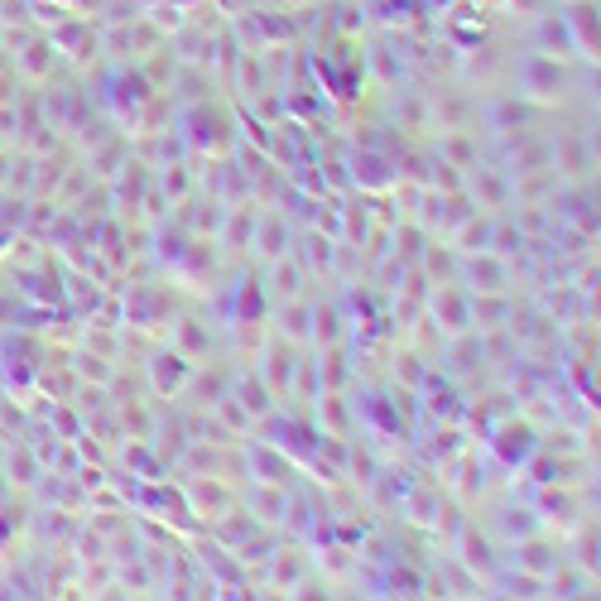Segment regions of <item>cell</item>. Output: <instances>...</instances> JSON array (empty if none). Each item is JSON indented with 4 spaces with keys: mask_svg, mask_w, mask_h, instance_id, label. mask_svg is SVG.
<instances>
[{
    "mask_svg": "<svg viewBox=\"0 0 601 601\" xmlns=\"http://www.w3.org/2000/svg\"><path fill=\"white\" fill-rule=\"evenodd\" d=\"M371 63H375V73H381L385 82H399V73H404V58H399L395 49H375Z\"/></svg>",
    "mask_w": 601,
    "mask_h": 601,
    "instance_id": "51",
    "label": "cell"
},
{
    "mask_svg": "<svg viewBox=\"0 0 601 601\" xmlns=\"http://www.w3.org/2000/svg\"><path fill=\"white\" fill-rule=\"evenodd\" d=\"M250 471H256L260 481H270V486H289V477H293V467H289V457H279L274 447H250Z\"/></svg>",
    "mask_w": 601,
    "mask_h": 601,
    "instance_id": "20",
    "label": "cell"
},
{
    "mask_svg": "<svg viewBox=\"0 0 601 601\" xmlns=\"http://www.w3.org/2000/svg\"><path fill=\"white\" fill-rule=\"evenodd\" d=\"M539 44L549 49V58H572V53H578L563 15H539Z\"/></svg>",
    "mask_w": 601,
    "mask_h": 601,
    "instance_id": "21",
    "label": "cell"
},
{
    "mask_svg": "<svg viewBox=\"0 0 601 601\" xmlns=\"http://www.w3.org/2000/svg\"><path fill=\"white\" fill-rule=\"evenodd\" d=\"M10 491H15V486H10V477H5V471H0V506H5V500H10Z\"/></svg>",
    "mask_w": 601,
    "mask_h": 601,
    "instance_id": "61",
    "label": "cell"
},
{
    "mask_svg": "<svg viewBox=\"0 0 601 601\" xmlns=\"http://www.w3.org/2000/svg\"><path fill=\"white\" fill-rule=\"evenodd\" d=\"M313 342H323V346H337L342 342V313L332 309V303L313 309Z\"/></svg>",
    "mask_w": 601,
    "mask_h": 601,
    "instance_id": "39",
    "label": "cell"
},
{
    "mask_svg": "<svg viewBox=\"0 0 601 601\" xmlns=\"http://www.w3.org/2000/svg\"><path fill=\"white\" fill-rule=\"evenodd\" d=\"M323 563H327V572H352V553H346V549H327Z\"/></svg>",
    "mask_w": 601,
    "mask_h": 601,
    "instance_id": "60",
    "label": "cell"
},
{
    "mask_svg": "<svg viewBox=\"0 0 601 601\" xmlns=\"http://www.w3.org/2000/svg\"><path fill=\"white\" fill-rule=\"evenodd\" d=\"M366 231H371V212H366V198H361V202L346 207V241L361 246V241H366Z\"/></svg>",
    "mask_w": 601,
    "mask_h": 601,
    "instance_id": "49",
    "label": "cell"
},
{
    "mask_svg": "<svg viewBox=\"0 0 601 601\" xmlns=\"http://www.w3.org/2000/svg\"><path fill=\"white\" fill-rule=\"evenodd\" d=\"M116 193H111V202L116 207H130V217H135V207L139 198H145V188H149V164L145 159H125L121 169H116Z\"/></svg>",
    "mask_w": 601,
    "mask_h": 601,
    "instance_id": "8",
    "label": "cell"
},
{
    "mask_svg": "<svg viewBox=\"0 0 601 601\" xmlns=\"http://www.w3.org/2000/svg\"><path fill=\"white\" fill-rule=\"evenodd\" d=\"M0 453H5V447H0Z\"/></svg>",
    "mask_w": 601,
    "mask_h": 601,
    "instance_id": "63",
    "label": "cell"
},
{
    "mask_svg": "<svg viewBox=\"0 0 601 601\" xmlns=\"http://www.w3.org/2000/svg\"><path fill=\"white\" fill-rule=\"evenodd\" d=\"M520 77H525V92L539 96V102H553V96L568 87L563 58H549V53H529V58L520 63Z\"/></svg>",
    "mask_w": 601,
    "mask_h": 601,
    "instance_id": "3",
    "label": "cell"
},
{
    "mask_svg": "<svg viewBox=\"0 0 601 601\" xmlns=\"http://www.w3.org/2000/svg\"><path fill=\"white\" fill-rule=\"evenodd\" d=\"M418 260H424V274H443V279L457 274V256H453V250L424 246V250H418Z\"/></svg>",
    "mask_w": 601,
    "mask_h": 601,
    "instance_id": "45",
    "label": "cell"
},
{
    "mask_svg": "<svg viewBox=\"0 0 601 601\" xmlns=\"http://www.w3.org/2000/svg\"><path fill=\"white\" fill-rule=\"evenodd\" d=\"M390 587H395L399 597H418V592H424V578L409 572V568H395V572H390Z\"/></svg>",
    "mask_w": 601,
    "mask_h": 601,
    "instance_id": "54",
    "label": "cell"
},
{
    "mask_svg": "<svg viewBox=\"0 0 601 601\" xmlns=\"http://www.w3.org/2000/svg\"><path fill=\"white\" fill-rule=\"evenodd\" d=\"M520 5H525V10H534V5H539V0H520Z\"/></svg>",
    "mask_w": 601,
    "mask_h": 601,
    "instance_id": "62",
    "label": "cell"
},
{
    "mask_svg": "<svg viewBox=\"0 0 601 601\" xmlns=\"http://www.w3.org/2000/svg\"><path fill=\"white\" fill-rule=\"evenodd\" d=\"M53 424H58V433H63V438H82V424H77V418L67 414V409H58V414H53Z\"/></svg>",
    "mask_w": 601,
    "mask_h": 601,
    "instance_id": "59",
    "label": "cell"
},
{
    "mask_svg": "<svg viewBox=\"0 0 601 601\" xmlns=\"http://www.w3.org/2000/svg\"><path fill=\"white\" fill-rule=\"evenodd\" d=\"M256 529H260V520H256L250 510H246V515H231V510H221V515H217V539H221V543H231V549H236L241 539H250Z\"/></svg>",
    "mask_w": 601,
    "mask_h": 601,
    "instance_id": "35",
    "label": "cell"
},
{
    "mask_svg": "<svg viewBox=\"0 0 601 601\" xmlns=\"http://www.w3.org/2000/svg\"><path fill=\"white\" fill-rule=\"evenodd\" d=\"M578 568L582 572H597V534H582L578 539Z\"/></svg>",
    "mask_w": 601,
    "mask_h": 601,
    "instance_id": "55",
    "label": "cell"
},
{
    "mask_svg": "<svg viewBox=\"0 0 601 601\" xmlns=\"http://www.w3.org/2000/svg\"><path fill=\"white\" fill-rule=\"evenodd\" d=\"M390 241H395V256H404V260H418V250H424L428 231L418 227V221H409L404 231H390Z\"/></svg>",
    "mask_w": 601,
    "mask_h": 601,
    "instance_id": "42",
    "label": "cell"
},
{
    "mask_svg": "<svg viewBox=\"0 0 601 601\" xmlns=\"http://www.w3.org/2000/svg\"><path fill=\"white\" fill-rule=\"evenodd\" d=\"M457 270H462V279H471V293H506L510 289V265H506V256H496V250H471Z\"/></svg>",
    "mask_w": 601,
    "mask_h": 601,
    "instance_id": "2",
    "label": "cell"
},
{
    "mask_svg": "<svg viewBox=\"0 0 601 601\" xmlns=\"http://www.w3.org/2000/svg\"><path fill=\"white\" fill-rule=\"evenodd\" d=\"M486 361V342L481 337H471V327L467 332H453V352H447V371L453 375H471Z\"/></svg>",
    "mask_w": 601,
    "mask_h": 601,
    "instance_id": "14",
    "label": "cell"
},
{
    "mask_svg": "<svg viewBox=\"0 0 601 601\" xmlns=\"http://www.w3.org/2000/svg\"><path fill=\"white\" fill-rule=\"evenodd\" d=\"M539 520H558V525H568L572 520V515H578V496H568L563 491V486H543V491H539Z\"/></svg>",
    "mask_w": 601,
    "mask_h": 601,
    "instance_id": "24",
    "label": "cell"
},
{
    "mask_svg": "<svg viewBox=\"0 0 601 601\" xmlns=\"http://www.w3.org/2000/svg\"><path fill=\"white\" fill-rule=\"evenodd\" d=\"M553 164H558V169H563V174H572V178H582L587 169H592V145H587V139H582V135H568V139H563V145H558V149H553Z\"/></svg>",
    "mask_w": 601,
    "mask_h": 601,
    "instance_id": "23",
    "label": "cell"
},
{
    "mask_svg": "<svg viewBox=\"0 0 601 601\" xmlns=\"http://www.w3.org/2000/svg\"><path fill=\"white\" fill-rule=\"evenodd\" d=\"M395 371H399V375H404V381H409V385H418V381H424V366H418V356H414V352H404Z\"/></svg>",
    "mask_w": 601,
    "mask_h": 601,
    "instance_id": "58",
    "label": "cell"
},
{
    "mask_svg": "<svg viewBox=\"0 0 601 601\" xmlns=\"http://www.w3.org/2000/svg\"><path fill=\"white\" fill-rule=\"evenodd\" d=\"M510 592H515V597H543V592H549V582L520 568V572H510Z\"/></svg>",
    "mask_w": 601,
    "mask_h": 601,
    "instance_id": "52",
    "label": "cell"
},
{
    "mask_svg": "<svg viewBox=\"0 0 601 601\" xmlns=\"http://www.w3.org/2000/svg\"><path fill=\"white\" fill-rule=\"evenodd\" d=\"M352 471H356V481H375V462H371V453L352 447Z\"/></svg>",
    "mask_w": 601,
    "mask_h": 601,
    "instance_id": "57",
    "label": "cell"
},
{
    "mask_svg": "<svg viewBox=\"0 0 601 601\" xmlns=\"http://www.w3.org/2000/svg\"><path fill=\"white\" fill-rule=\"evenodd\" d=\"M53 63H58V49H53V39H30V44H24V53L15 58V67L24 77H49L53 73Z\"/></svg>",
    "mask_w": 601,
    "mask_h": 601,
    "instance_id": "18",
    "label": "cell"
},
{
    "mask_svg": "<svg viewBox=\"0 0 601 601\" xmlns=\"http://www.w3.org/2000/svg\"><path fill=\"white\" fill-rule=\"evenodd\" d=\"M270 578H274V587H284V592H293V582L303 578V558H293V553H274Z\"/></svg>",
    "mask_w": 601,
    "mask_h": 601,
    "instance_id": "44",
    "label": "cell"
},
{
    "mask_svg": "<svg viewBox=\"0 0 601 601\" xmlns=\"http://www.w3.org/2000/svg\"><path fill=\"white\" fill-rule=\"evenodd\" d=\"M506 313H510L506 293H471V323L477 327H500Z\"/></svg>",
    "mask_w": 601,
    "mask_h": 601,
    "instance_id": "34",
    "label": "cell"
},
{
    "mask_svg": "<svg viewBox=\"0 0 601 601\" xmlns=\"http://www.w3.org/2000/svg\"><path fill=\"white\" fill-rule=\"evenodd\" d=\"M534 169H553V149L549 145H525L520 149V155H515V178H520V174H534Z\"/></svg>",
    "mask_w": 601,
    "mask_h": 601,
    "instance_id": "41",
    "label": "cell"
},
{
    "mask_svg": "<svg viewBox=\"0 0 601 601\" xmlns=\"http://www.w3.org/2000/svg\"><path fill=\"white\" fill-rule=\"evenodd\" d=\"M236 82H241L246 96H260L265 87H270V67H265V53H241V63H236Z\"/></svg>",
    "mask_w": 601,
    "mask_h": 601,
    "instance_id": "28",
    "label": "cell"
},
{
    "mask_svg": "<svg viewBox=\"0 0 601 601\" xmlns=\"http://www.w3.org/2000/svg\"><path fill=\"white\" fill-rule=\"evenodd\" d=\"M462 563L471 568V578H496L500 558H496L491 539H486L481 529H462Z\"/></svg>",
    "mask_w": 601,
    "mask_h": 601,
    "instance_id": "12",
    "label": "cell"
},
{
    "mask_svg": "<svg viewBox=\"0 0 601 601\" xmlns=\"http://www.w3.org/2000/svg\"><path fill=\"white\" fill-rule=\"evenodd\" d=\"M318 399H323V404H318V418H323L332 433H342L346 428V399L337 395V390H332V395H318Z\"/></svg>",
    "mask_w": 601,
    "mask_h": 601,
    "instance_id": "48",
    "label": "cell"
},
{
    "mask_svg": "<svg viewBox=\"0 0 601 601\" xmlns=\"http://www.w3.org/2000/svg\"><path fill=\"white\" fill-rule=\"evenodd\" d=\"M87 178H96V174H92V164H87V169H77L73 178H67V184H63V193H58V202H73L77 193L87 188Z\"/></svg>",
    "mask_w": 601,
    "mask_h": 601,
    "instance_id": "56",
    "label": "cell"
},
{
    "mask_svg": "<svg viewBox=\"0 0 601 601\" xmlns=\"http://www.w3.org/2000/svg\"><path fill=\"white\" fill-rule=\"evenodd\" d=\"M433 318L447 327V332H467L471 327V293L467 289H438L433 293Z\"/></svg>",
    "mask_w": 601,
    "mask_h": 601,
    "instance_id": "6",
    "label": "cell"
},
{
    "mask_svg": "<svg viewBox=\"0 0 601 601\" xmlns=\"http://www.w3.org/2000/svg\"><path fill=\"white\" fill-rule=\"evenodd\" d=\"M188 188H193L188 164H164V174H159V193H164V198H169V202H184Z\"/></svg>",
    "mask_w": 601,
    "mask_h": 601,
    "instance_id": "40",
    "label": "cell"
},
{
    "mask_svg": "<svg viewBox=\"0 0 601 601\" xmlns=\"http://www.w3.org/2000/svg\"><path fill=\"white\" fill-rule=\"evenodd\" d=\"M236 399H241V409L250 418H270V409H274V395H270V385H265L260 375H250V381L236 385Z\"/></svg>",
    "mask_w": 601,
    "mask_h": 601,
    "instance_id": "30",
    "label": "cell"
},
{
    "mask_svg": "<svg viewBox=\"0 0 601 601\" xmlns=\"http://www.w3.org/2000/svg\"><path fill=\"white\" fill-rule=\"evenodd\" d=\"M438 159L457 164V169L477 164V135H467L462 125H457V130H447V135H443V145H438Z\"/></svg>",
    "mask_w": 601,
    "mask_h": 601,
    "instance_id": "29",
    "label": "cell"
},
{
    "mask_svg": "<svg viewBox=\"0 0 601 601\" xmlns=\"http://www.w3.org/2000/svg\"><path fill=\"white\" fill-rule=\"evenodd\" d=\"M293 375H299V352H293V342L274 337L265 346V366H260V381L270 385V395H289Z\"/></svg>",
    "mask_w": 601,
    "mask_h": 601,
    "instance_id": "4",
    "label": "cell"
},
{
    "mask_svg": "<svg viewBox=\"0 0 601 601\" xmlns=\"http://www.w3.org/2000/svg\"><path fill=\"white\" fill-rule=\"evenodd\" d=\"M491 227H496V217H462L457 221V250L462 256H471V250H491Z\"/></svg>",
    "mask_w": 601,
    "mask_h": 601,
    "instance_id": "25",
    "label": "cell"
},
{
    "mask_svg": "<svg viewBox=\"0 0 601 601\" xmlns=\"http://www.w3.org/2000/svg\"><path fill=\"white\" fill-rule=\"evenodd\" d=\"M563 563L558 558V549L549 539H539V534H529V539H520V549H515V568H525V572H534V578H549V572Z\"/></svg>",
    "mask_w": 601,
    "mask_h": 601,
    "instance_id": "11",
    "label": "cell"
},
{
    "mask_svg": "<svg viewBox=\"0 0 601 601\" xmlns=\"http://www.w3.org/2000/svg\"><path fill=\"white\" fill-rule=\"evenodd\" d=\"M332 260H337V246H332V236H323V227H313L309 236H303L299 265H303V270H332Z\"/></svg>",
    "mask_w": 601,
    "mask_h": 601,
    "instance_id": "27",
    "label": "cell"
},
{
    "mask_svg": "<svg viewBox=\"0 0 601 601\" xmlns=\"http://www.w3.org/2000/svg\"><path fill=\"white\" fill-rule=\"evenodd\" d=\"M188 500H193V510H198V515H212V520H217L221 510H231L236 496L221 486V477H193L188 481Z\"/></svg>",
    "mask_w": 601,
    "mask_h": 601,
    "instance_id": "10",
    "label": "cell"
},
{
    "mask_svg": "<svg viewBox=\"0 0 601 601\" xmlns=\"http://www.w3.org/2000/svg\"><path fill=\"white\" fill-rule=\"evenodd\" d=\"M500 534L506 539H529V534H539V510H529V506H510V510H500Z\"/></svg>",
    "mask_w": 601,
    "mask_h": 601,
    "instance_id": "31",
    "label": "cell"
},
{
    "mask_svg": "<svg viewBox=\"0 0 601 601\" xmlns=\"http://www.w3.org/2000/svg\"><path fill=\"white\" fill-rule=\"evenodd\" d=\"M491 116H496V130H525V125H529V106L525 102H500Z\"/></svg>",
    "mask_w": 601,
    "mask_h": 601,
    "instance_id": "47",
    "label": "cell"
},
{
    "mask_svg": "<svg viewBox=\"0 0 601 601\" xmlns=\"http://www.w3.org/2000/svg\"><path fill=\"white\" fill-rule=\"evenodd\" d=\"M5 477L10 486H39V477H44V462H39V453L30 443H15L5 457Z\"/></svg>",
    "mask_w": 601,
    "mask_h": 601,
    "instance_id": "16",
    "label": "cell"
},
{
    "mask_svg": "<svg viewBox=\"0 0 601 601\" xmlns=\"http://www.w3.org/2000/svg\"><path fill=\"white\" fill-rule=\"evenodd\" d=\"M477 198H481L477 207H506L515 198V188L496 169H477Z\"/></svg>",
    "mask_w": 601,
    "mask_h": 601,
    "instance_id": "36",
    "label": "cell"
},
{
    "mask_svg": "<svg viewBox=\"0 0 601 601\" xmlns=\"http://www.w3.org/2000/svg\"><path fill=\"white\" fill-rule=\"evenodd\" d=\"M188 381V366H184V356L178 352H164V356H155V390L159 395H174L178 385Z\"/></svg>",
    "mask_w": 601,
    "mask_h": 601,
    "instance_id": "33",
    "label": "cell"
},
{
    "mask_svg": "<svg viewBox=\"0 0 601 601\" xmlns=\"http://www.w3.org/2000/svg\"><path fill=\"white\" fill-rule=\"evenodd\" d=\"M433 116H438L443 130H457V125L471 116V96H462V92H438V102H433Z\"/></svg>",
    "mask_w": 601,
    "mask_h": 601,
    "instance_id": "32",
    "label": "cell"
},
{
    "mask_svg": "<svg viewBox=\"0 0 601 601\" xmlns=\"http://www.w3.org/2000/svg\"><path fill=\"white\" fill-rule=\"evenodd\" d=\"M568 20V34L572 44H578V53H587V58H597V5H587V0H578V10Z\"/></svg>",
    "mask_w": 601,
    "mask_h": 601,
    "instance_id": "17",
    "label": "cell"
},
{
    "mask_svg": "<svg viewBox=\"0 0 601 601\" xmlns=\"http://www.w3.org/2000/svg\"><path fill=\"white\" fill-rule=\"evenodd\" d=\"M409 515H414L418 525H433V520H443V515H438V500H433L428 491H414V496H409Z\"/></svg>",
    "mask_w": 601,
    "mask_h": 601,
    "instance_id": "53",
    "label": "cell"
},
{
    "mask_svg": "<svg viewBox=\"0 0 601 601\" xmlns=\"http://www.w3.org/2000/svg\"><path fill=\"white\" fill-rule=\"evenodd\" d=\"M496 453L506 467H529V457L539 453V428L529 418H506L496 424Z\"/></svg>",
    "mask_w": 601,
    "mask_h": 601,
    "instance_id": "1",
    "label": "cell"
},
{
    "mask_svg": "<svg viewBox=\"0 0 601 601\" xmlns=\"http://www.w3.org/2000/svg\"><path fill=\"white\" fill-rule=\"evenodd\" d=\"M289 241L293 236L284 227V217H265V221H256V241L250 246H256L265 260H279V256H289Z\"/></svg>",
    "mask_w": 601,
    "mask_h": 601,
    "instance_id": "19",
    "label": "cell"
},
{
    "mask_svg": "<svg viewBox=\"0 0 601 601\" xmlns=\"http://www.w3.org/2000/svg\"><path fill=\"white\" fill-rule=\"evenodd\" d=\"M246 506H250V515H256V520H265V525H279V520H284V510H289V496H284V486L260 481L256 491L246 496Z\"/></svg>",
    "mask_w": 601,
    "mask_h": 601,
    "instance_id": "15",
    "label": "cell"
},
{
    "mask_svg": "<svg viewBox=\"0 0 601 601\" xmlns=\"http://www.w3.org/2000/svg\"><path fill=\"white\" fill-rule=\"evenodd\" d=\"M279 337L284 342H313V303L303 299H284V309H279Z\"/></svg>",
    "mask_w": 601,
    "mask_h": 601,
    "instance_id": "13",
    "label": "cell"
},
{
    "mask_svg": "<svg viewBox=\"0 0 601 601\" xmlns=\"http://www.w3.org/2000/svg\"><path fill=\"white\" fill-rule=\"evenodd\" d=\"M491 250H496V256H520V250H525V231L510 227V221H496V227H491Z\"/></svg>",
    "mask_w": 601,
    "mask_h": 601,
    "instance_id": "43",
    "label": "cell"
},
{
    "mask_svg": "<svg viewBox=\"0 0 601 601\" xmlns=\"http://www.w3.org/2000/svg\"><path fill=\"white\" fill-rule=\"evenodd\" d=\"M221 231H227V246L231 250L236 246H250V241H256V217L241 212V207H231V212L221 217Z\"/></svg>",
    "mask_w": 601,
    "mask_h": 601,
    "instance_id": "38",
    "label": "cell"
},
{
    "mask_svg": "<svg viewBox=\"0 0 601 601\" xmlns=\"http://www.w3.org/2000/svg\"><path fill=\"white\" fill-rule=\"evenodd\" d=\"M174 73H178V58H174V49H169V53L159 49V58H149V63H145V77H149V87H164V82H169Z\"/></svg>",
    "mask_w": 601,
    "mask_h": 601,
    "instance_id": "50",
    "label": "cell"
},
{
    "mask_svg": "<svg viewBox=\"0 0 601 601\" xmlns=\"http://www.w3.org/2000/svg\"><path fill=\"white\" fill-rule=\"evenodd\" d=\"M49 39H53V49H58V53H67V58H77V63L96 58V49H102V39L92 34V24H77V20L58 24V30H53Z\"/></svg>",
    "mask_w": 601,
    "mask_h": 601,
    "instance_id": "7",
    "label": "cell"
},
{
    "mask_svg": "<svg viewBox=\"0 0 601 601\" xmlns=\"http://www.w3.org/2000/svg\"><path fill=\"white\" fill-rule=\"evenodd\" d=\"M184 121H188L184 145H193V149H217L221 139H227V121H221V111L207 106V102H193Z\"/></svg>",
    "mask_w": 601,
    "mask_h": 601,
    "instance_id": "5",
    "label": "cell"
},
{
    "mask_svg": "<svg viewBox=\"0 0 601 601\" xmlns=\"http://www.w3.org/2000/svg\"><path fill=\"white\" fill-rule=\"evenodd\" d=\"M299 289H303V265L289 256L270 260V293L274 299H299Z\"/></svg>",
    "mask_w": 601,
    "mask_h": 601,
    "instance_id": "22",
    "label": "cell"
},
{
    "mask_svg": "<svg viewBox=\"0 0 601 601\" xmlns=\"http://www.w3.org/2000/svg\"><path fill=\"white\" fill-rule=\"evenodd\" d=\"M352 184L356 188H395L399 169H390V159L381 155V149H366V155L352 159Z\"/></svg>",
    "mask_w": 601,
    "mask_h": 601,
    "instance_id": "9",
    "label": "cell"
},
{
    "mask_svg": "<svg viewBox=\"0 0 601 601\" xmlns=\"http://www.w3.org/2000/svg\"><path fill=\"white\" fill-rule=\"evenodd\" d=\"M121 159H125V139H111L106 149H96V155H92V174L96 178H111V174L121 169Z\"/></svg>",
    "mask_w": 601,
    "mask_h": 601,
    "instance_id": "46",
    "label": "cell"
},
{
    "mask_svg": "<svg viewBox=\"0 0 601 601\" xmlns=\"http://www.w3.org/2000/svg\"><path fill=\"white\" fill-rule=\"evenodd\" d=\"M73 375H77V381H87V385H111V381H116V366H111V356L82 346L77 361H73Z\"/></svg>",
    "mask_w": 601,
    "mask_h": 601,
    "instance_id": "26",
    "label": "cell"
},
{
    "mask_svg": "<svg viewBox=\"0 0 601 601\" xmlns=\"http://www.w3.org/2000/svg\"><path fill=\"white\" fill-rule=\"evenodd\" d=\"M174 342H178V356H207V346H212V337H207V327L198 318H184L178 332H174Z\"/></svg>",
    "mask_w": 601,
    "mask_h": 601,
    "instance_id": "37",
    "label": "cell"
}]
</instances>
